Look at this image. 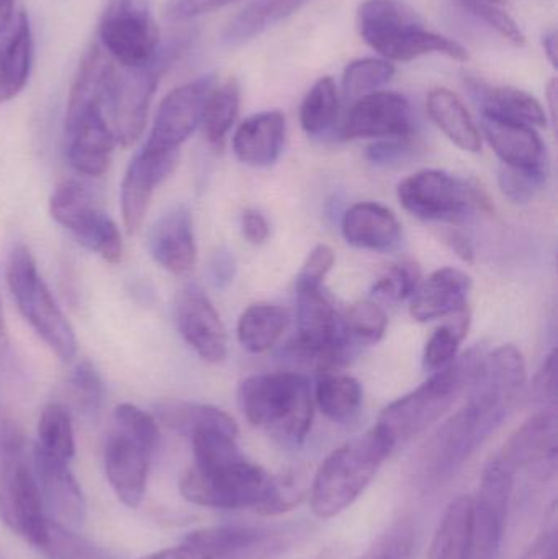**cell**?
I'll list each match as a JSON object with an SVG mask.
<instances>
[{
  "instance_id": "obj_1",
  "label": "cell",
  "mask_w": 558,
  "mask_h": 559,
  "mask_svg": "<svg viewBox=\"0 0 558 559\" xmlns=\"http://www.w3.org/2000/svg\"><path fill=\"white\" fill-rule=\"evenodd\" d=\"M526 384V370L511 355L485 357L467 403L452 414L423 447L416 478L425 489L444 485L500 426Z\"/></svg>"
},
{
  "instance_id": "obj_2",
  "label": "cell",
  "mask_w": 558,
  "mask_h": 559,
  "mask_svg": "<svg viewBox=\"0 0 558 559\" xmlns=\"http://www.w3.org/2000/svg\"><path fill=\"white\" fill-rule=\"evenodd\" d=\"M107 72V59L88 49L72 82L66 108V154L69 164L88 177L107 173L118 144L104 110Z\"/></svg>"
},
{
  "instance_id": "obj_3",
  "label": "cell",
  "mask_w": 558,
  "mask_h": 559,
  "mask_svg": "<svg viewBox=\"0 0 558 559\" xmlns=\"http://www.w3.org/2000/svg\"><path fill=\"white\" fill-rule=\"evenodd\" d=\"M485 357L487 354L480 347L458 355L422 386L385 407L376 424L379 432L393 449L422 436L471 390L484 368Z\"/></svg>"
},
{
  "instance_id": "obj_4",
  "label": "cell",
  "mask_w": 558,
  "mask_h": 559,
  "mask_svg": "<svg viewBox=\"0 0 558 559\" xmlns=\"http://www.w3.org/2000/svg\"><path fill=\"white\" fill-rule=\"evenodd\" d=\"M393 450L376 426L337 447L314 473L308 492L311 512L318 519H333L349 509Z\"/></svg>"
},
{
  "instance_id": "obj_5",
  "label": "cell",
  "mask_w": 558,
  "mask_h": 559,
  "mask_svg": "<svg viewBox=\"0 0 558 559\" xmlns=\"http://www.w3.org/2000/svg\"><path fill=\"white\" fill-rule=\"evenodd\" d=\"M246 419L285 442L300 443L310 432L313 400L307 378L290 371L254 374L239 386Z\"/></svg>"
},
{
  "instance_id": "obj_6",
  "label": "cell",
  "mask_w": 558,
  "mask_h": 559,
  "mask_svg": "<svg viewBox=\"0 0 558 559\" xmlns=\"http://www.w3.org/2000/svg\"><path fill=\"white\" fill-rule=\"evenodd\" d=\"M180 492L200 508L254 509L272 515L277 499V476H272L245 455L210 466H193L180 479Z\"/></svg>"
},
{
  "instance_id": "obj_7",
  "label": "cell",
  "mask_w": 558,
  "mask_h": 559,
  "mask_svg": "<svg viewBox=\"0 0 558 559\" xmlns=\"http://www.w3.org/2000/svg\"><path fill=\"white\" fill-rule=\"evenodd\" d=\"M357 28L366 45L390 62H409L426 55L462 62L468 59L461 43L426 29L395 0H364L357 12Z\"/></svg>"
},
{
  "instance_id": "obj_8",
  "label": "cell",
  "mask_w": 558,
  "mask_h": 559,
  "mask_svg": "<svg viewBox=\"0 0 558 559\" xmlns=\"http://www.w3.org/2000/svg\"><path fill=\"white\" fill-rule=\"evenodd\" d=\"M0 521L26 544L41 550L48 521L22 433L0 424Z\"/></svg>"
},
{
  "instance_id": "obj_9",
  "label": "cell",
  "mask_w": 558,
  "mask_h": 559,
  "mask_svg": "<svg viewBox=\"0 0 558 559\" xmlns=\"http://www.w3.org/2000/svg\"><path fill=\"white\" fill-rule=\"evenodd\" d=\"M5 278L16 308L33 331L59 360L72 361L78 354L74 329L39 275L35 258L26 246H16L10 252Z\"/></svg>"
},
{
  "instance_id": "obj_10",
  "label": "cell",
  "mask_w": 558,
  "mask_h": 559,
  "mask_svg": "<svg viewBox=\"0 0 558 559\" xmlns=\"http://www.w3.org/2000/svg\"><path fill=\"white\" fill-rule=\"evenodd\" d=\"M351 337L323 286H297V335L290 344L294 357L320 373L331 374L349 355Z\"/></svg>"
},
{
  "instance_id": "obj_11",
  "label": "cell",
  "mask_w": 558,
  "mask_h": 559,
  "mask_svg": "<svg viewBox=\"0 0 558 559\" xmlns=\"http://www.w3.org/2000/svg\"><path fill=\"white\" fill-rule=\"evenodd\" d=\"M102 51L124 69L154 64L161 55V32L143 0H111L98 25Z\"/></svg>"
},
{
  "instance_id": "obj_12",
  "label": "cell",
  "mask_w": 558,
  "mask_h": 559,
  "mask_svg": "<svg viewBox=\"0 0 558 559\" xmlns=\"http://www.w3.org/2000/svg\"><path fill=\"white\" fill-rule=\"evenodd\" d=\"M399 200L406 212L425 222L459 223L472 210L488 209L480 187L444 170H419L399 186Z\"/></svg>"
},
{
  "instance_id": "obj_13",
  "label": "cell",
  "mask_w": 558,
  "mask_h": 559,
  "mask_svg": "<svg viewBox=\"0 0 558 559\" xmlns=\"http://www.w3.org/2000/svg\"><path fill=\"white\" fill-rule=\"evenodd\" d=\"M167 59L141 69H124L111 61L104 91V110L117 143L128 147L143 134L151 102Z\"/></svg>"
},
{
  "instance_id": "obj_14",
  "label": "cell",
  "mask_w": 558,
  "mask_h": 559,
  "mask_svg": "<svg viewBox=\"0 0 558 559\" xmlns=\"http://www.w3.org/2000/svg\"><path fill=\"white\" fill-rule=\"evenodd\" d=\"M49 213L92 254L110 264L121 261L123 241L117 223L102 210L82 183L74 180L61 183L49 200Z\"/></svg>"
},
{
  "instance_id": "obj_15",
  "label": "cell",
  "mask_w": 558,
  "mask_h": 559,
  "mask_svg": "<svg viewBox=\"0 0 558 559\" xmlns=\"http://www.w3.org/2000/svg\"><path fill=\"white\" fill-rule=\"evenodd\" d=\"M514 473L498 456L482 473L477 498H472L467 559H498L507 527Z\"/></svg>"
},
{
  "instance_id": "obj_16",
  "label": "cell",
  "mask_w": 558,
  "mask_h": 559,
  "mask_svg": "<svg viewBox=\"0 0 558 559\" xmlns=\"http://www.w3.org/2000/svg\"><path fill=\"white\" fill-rule=\"evenodd\" d=\"M216 84V75L206 74L170 91L157 108L144 147L179 153L180 146L202 124L206 102Z\"/></svg>"
},
{
  "instance_id": "obj_17",
  "label": "cell",
  "mask_w": 558,
  "mask_h": 559,
  "mask_svg": "<svg viewBox=\"0 0 558 559\" xmlns=\"http://www.w3.org/2000/svg\"><path fill=\"white\" fill-rule=\"evenodd\" d=\"M177 329L183 341L202 360L219 364L228 354V338L222 318L209 296L195 283H189L177 293Z\"/></svg>"
},
{
  "instance_id": "obj_18",
  "label": "cell",
  "mask_w": 558,
  "mask_h": 559,
  "mask_svg": "<svg viewBox=\"0 0 558 559\" xmlns=\"http://www.w3.org/2000/svg\"><path fill=\"white\" fill-rule=\"evenodd\" d=\"M154 450L156 447L111 426L104 447L105 475L127 508L136 509L143 501Z\"/></svg>"
},
{
  "instance_id": "obj_19",
  "label": "cell",
  "mask_w": 558,
  "mask_h": 559,
  "mask_svg": "<svg viewBox=\"0 0 558 559\" xmlns=\"http://www.w3.org/2000/svg\"><path fill=\"white\" fill-rule=\"evenodd\" d=\"M412 134V105L396 92L364 95L351 108L343 127L344 140H395Z\"/></svg>"
},
{
  "instance_id": "obj_20",
  "label": "cell",
  "mask_w": 558,
  "mask_h": 559,
  "mask_svg": "<svg viewBox=\"0 0 558 559\" xmlns=\"http://www.w3.org/2000/svg\"><path fill=\"white\" fill-rule=\"evenodd\" d=\"M32 466L43 506L45 511L55 519L52 522L71 531L81 528L87 515V504H85L81 486L69 468V463L55 459L35 445Z\"/></svg>"
},
{
  "instance_id": "obj_21",
  "label": "cell",
  "mask_w": 558,
  "mask_h": 559,
  "mask_svg": "<svg viewBox=\"0 0 558 559\" xmlns=\"http://www.w3.org/2000/svg\"><path fill=\"white\" fill-rule=\"evenodd\" d=\"M177 163L179 153L143 147L128 164L121 182L120 202L124 228L130 235L140 231L154 190L173 174Z\"/></svg>"
},
{
  "instance_id": "obj_22",
  "label": "cell",
  "mask_w": 558,
  "mask_h": 559,
  "mask_svg": "<svg viewBox=\"0 0 558 559\" xmlns=\"http://www.w3.org/2000/svg\"><path fill=\"white\" fill-rule=\"evenodd\" d=\"M558 420L556 409H543L527 419L497 455L511 472L526 469L547 476L557 463Z\"/></svg>"
},
{
  "instance_id": "obj_23",
  "label": "cell",
  "mask_w": 558,
  "mask_h": 559,
  "mask_svg": "<svg viewBox=\"0 0 558 559\" xmlns=\"http://www.w3.org/2000/svg\"><path fill=\"white\" fill-rule=\"evenodd\" d=\"M147 248L151 258L164 271L177 277L189 275L197 262L195 235L189 209L179 205L164 213L151 228Z\"/></svg>"
},
{
  "instance_id": "obj_24",
  "label": "cell",
  "mask_w": 558,
  "mask_h": 559,
  "mask_svg": "<svg viewBox=\"0 0 558 559\" xmlns=\"http://www.w3.org/2000/svg\"><path fill=\"white\" fill-rule=\"evenodd\" d=\"M472 278L465 272L454 267L439 269L432 272L412 295L413 318L419 322L449 318L467 309Z\"/></svg>"
},
{
  "instance_id": "obj_25",
  "label": "cell",
  "mask_w": 558,
  "mask_h": 559,
  "mask_svg": "<svg viewBox=\"0 0 558 559\" xmlns=\"http://www.w3.org/2000/svg\"><path fill=\"white\" fill-rule=\"evenodd\" d=\"M347 245L372 252H392L402 245V225L392 210L380 203L351 206L341 223Z\"/></svg>"
},
{
  "instance_id": "obj_26",
  "label": "cell",
  "mask_w": 558,
  "mask_h": 559,
  "mask_svg": "<svg viewBox=\"0 0 558 559\" xmlns=\"http://www.w3.org/2000/svg\"><path fill=\"white\" fill-rule=\"evenodd\" d=\"M482 128L501 163L517 169L546 167V146L536 128L482 115Z\"/></svg>"
},
{
  "instance_id": "obj_27",
  "label": "cell",
  "mask_w": 558,
  "mask_h": 559,
  "mask_svg": "<svg viewBox=\"0 0 558 559\" xmlns=\"http://www.w3.org/2000/svg\"><path fill=\"white\" fill-rule=\"evenodd\" d=\"M285 143V115L261 111L246 118L233 136V151L242 164L265 167L281 157Z\"/></svg>"
},
{
  "instance_id": "obj_28",
  "label": "cell",
  "mask_w": 558,
  "mask_h": 559,
  "mask_svg": "<svg viewBox=\"0 0 558 559\" xmlns=\"http://www.w3.org/2000/svg\"><path fill=\"white\" fill-rule=\"evenodd\" d=\"M33 55L35 39L32 23L25 12H20L0 43V104L22 94L32 74Z\"/></svg>"
},
{
  "instance_id": "obj_29",
  "label": "cell",
  "mask_w": 558,
  "mask_h": 559,
  "mask_svg": "<svg viewBox=\"0 0 558 559\" xmlns=\"http://www.w3.org/2000/svg\"><path fill=\"white\" fill-rule=\"evenodd\" d=\"M467 85L480 104L482 115H491L533 128L547 127L546 110L526 91L508 85H490L477 78H468Z\"/></svg>"
},
{
  "instance_id": "obj_30",
  "label": "cell",
  "mask_w": 558,
  "mask_h": 559,
  "mask_svg": "<svg viewBox=\"0 0 558 559\" xmlns=\"http://www.w3.org/2000/svg\"><path fill=\"white\" fill-rule=\"evenodd\" d=\"M426 108L432 123L455 146L467 153H478L482 150L480 131L458 94L444 87L432 88L426 100Z\"/></svg>"
},
{
  "instance_id": "obj_31",
  "label": "cell",
  "mask_w": 558,
  "mask_h": 559,
  "mask_svg": "<svg viewBox=\"0 0 558 559\" xmlns=\"http://www.w3.org/2000/svg\"><path fill=\"white\" fill-rule=\"evenodd\" d=\"M311 0H252L241 12L236 13L222 33L228 46H241L272 26L290 19Z\"/></svg>"
},
{
  "instance_id": "obj_32",
  "label": "cell",
  "mask_w": 558,
  "mask_h": 559,
  "mask_svg": "<svg viewBox=\"0 0 558 559\" xmlns=\"http://www.w3.org/2000/svg\"><path fill=\"white\" fill-rule=\"evenodd\" d=\"M157 423H163L169 429L183 436L192 437L193 433L206 429L226 430L238 433L235 419L219 407L210 404L183 403V401H164L154 409Z\"/></svg>"
},
{
  "instance_id": "obj_33",
  "label": "cell",
  "mask_w": 558,
  "mask_h": 559,
  "mask_svg": "<svg viewBox=\"0 0 558 559\" xmlns=\"http://www.w3.org/2000/svg\"><path fill=\"white\" fill-rule=\"evenodd\" d=\"M287 312L275 305L258 302L245 309L236 328L239 344L251 354H262L281 341L287 328Z\"/></svg>"
},
{
  "instance_id": "obj_34",
  "label": "cell",
  "mask_w": 558,
  "mask_h": 559,
  "mask_svg": "<svg viewBox=\"0 0 558 559\" xmlns=\"http://www.w3.org/2000/svg\"><path fill=\"white\" fill-rule=\"evenodd\" d=\"M472 498L461 496L446 509L432 538L428 559H467L471 542Z\"/></svg>"
},
{
  "instance_id": "obj_35",
  "label": "cell",
  "mask_w": 558,
  "mask_h": 559,
  "mask_svg": "<svg viewBox=\"0 0 558 559\" xmlns=\"http://www.w3.org/2000/svg\"><path fill=\"white\" fill-rule=\"evenodd\" d=\"M318 409L337 424L353 420L363 404V386L349 374H324L314 390Z\"/></svg>"
},
{
  "instance_id": "obj_36",
  "label": "cell",
  "mask_w": 558,
  "mask_h": 559,
  "mask_svg": "<svg viewBox=\"0 0 558 559\" xmlns=\"http://www.w3.org/2000/svg\"><path fill=\"white\" fill-rule=\"evenodd\" d=\"M241 88L236 79H228L223 84H216L206 102L202 127L206 141L213 146H219L228 136L239 114Z\"/></svg>"
},
{
  "instance_id": "obj_37",
  "label": "cell",
  "mask_w": 558,
  "mask_h": 559,
  "mask_svg": "<svg viewBox=\"0 0 558 559\" xmlns=\"http://www.w3.org/2000/svg\"><path fill=\"white\" fill-rule=\"evenodd\" d=\"M340 111V92L330 75L318 79L300 105V124L305 133L320 136L333 128Z\"/></svg>"
},
{
  "instance_id": "obj_38",
  "label": "cell",
  "mask_w": 558,
  "mask_h": 559,
  "mask_svg": "<svg viewBox=\"0 0 558 559\" xmlns=\"http://www.w3.org/2000/svg\"><path fill=\"white\" fill-rule=\"evenodd\" d=\"M36 447L55 459L71 463L75 455L74 427L68 407L59 403L45 406L39 414Z\"/></svg>"
},
{
  "instance_id": "obj_39",
  "label": "cell",
  "mask_w": 558,
  "mask_h": 559,
  "mask_svg": "<svg viewBox=\"0 0 558 559\" xmlns=\"http://www.w3.org/2000/svg\"><path fill=\"white\" fill-rule=\"evenodd\" d=\"M262 534L258 528L241 527V525H218V527L200 528L190 532L183 540L199 547L212 559H226L241 554L246 548L261 540Z\"/></svg>"
},
{
  "instance_id": "obj_40",
  "label": "cell",
  "mask_w": 558,
  "mask_h": 559,
  "mask_svg": "<svg viewBox=\"0 0 558 559\" xmlns=\"http://www.w3.org/2000/svg\"><path fill=\"white\" fill-rule=\"evenodd\" d=\"M451 324L442 325L429 337L423 354V365L426 370L439 371L448 367L459 355V347L467 335L471 316L467 309L452 316Z\"/></svg>"
},
{
  "instance_id": "obj_41",
  "label": "cell",
  "mask_w": 558,
  "mask_h": 559,
  "mask_svg": "<svg viewBox=\"0 0 558 559\" xmlns=\"http://www.w3.org/2000/svg\"><path fill=\"white\" fill-rule=\"evenodd\" d=\"M395 72V64L383 58L354 59L343 72L344 95L360 98L372 94L392 81Z\"/></svg>"
},
{
  "instance_id": "obj_42",
  "label": "cell",
  "mask_w": 558,
  "mask_h": 559,
  "mask_svg": "<svg viewBox=\"0 0 558 559\" xmlns=\"http://www.w3.org/2000/svg\"><path fill=\"white\" fill-rule=\"evenodd\" d=\"M39 551L48 559H118L104 547L52 521H48V537Z\"/></svg>"
},
{
  "instance_id": "obj_43",
  "label": "cell",
  "mask_w": 558,
  "mask_h": 559,
  "mask_svg": "<svg viewBox=\"0 0 558 559\" xmlns=\"http://www.w3.org/2000/svg\"><path fill=\"white\" fill-rule=\"evenodd\" d=\"M344 325L349 337L357 338L363 344H377L385 335L389 318L379 305L366 299L351 306L344 318Z\"/></svg>"
},
{
  "instance_id": "obj_44",
  "label": "cell",
  "mask_w": 558,
  "mask_h": 559,
  "mask_svg": "<svg viewBox=\"0 0 558 559\" xmlns=\"http://www.w3.org/2000/svg\"><path fill=\"white\" fill-rule=\"evenodd\" d=\"M419 282H422V271L418 265L413 261H402L380 275L372 292L385 301H405L406 298H412Z\"/></svg>"
},
{
  "instance_id": "obj_45",
  "label": "cell",
  "mask_w": 558,
  "mask_h": 559,
  "mask_svg": "<svg viewBox=\"0 0 558 559\" xmlns=\"http://www.w3.org/2000/svg\"><path fill=\"white\" fill-rule=\"evenodd\" d=\"M69 388L79 409L85 414H97L104 403L105 388L100 374L91 361L82 360L72 368Z\"/></svg>"
},
{
  "instance_id": "obj_46",
  "label": "cell",
  "mask_w": 558,
  "mask_h": 559,
  "mask_svg": "<svg viewBox=\"0 0 558 559\" xmlns=\"http://www.w3.org/2000/svg\"><path fill=\"white\" fill-rule=\"evenodd\" d=\"M547 180V166L536 169H517L504 166L500 170L501 192L513 203H527L543 190Z\"/></svg>"
},
{
  "instance_id": "obj_47",
  "label": "cell",
  "mask_w": 558,
  "mask_h": 559,
  "mask_svg": "<svg viewBox=\"0 0 558 559\" xmlns=\"http://www.w3.org/2000/svg\"><path fill=\"white\" fill-rule=\"evenodd\" d=\"M462 5H464L468 13L487 23L498 35L503 36L511 45L520 46V48L526 45V36H524L520 25L507 12L498 9V5H495V3L480 2V0H464Z\"/></svg>"
},
{
  "instance_id": "obj_48",
  "label": "cell",
  "mask_w": 558,
  "mask_h": 559,
  "mask_svg": "<svg viewBox=\"0 0 558 559\" xmlns=\"http://www.w3.org/2000/svg\"><path fill=\"white\" fill-rule=\"evenodd\" d=\"M412 545V527L408 524H399L382 535L359 559H408Z\"/></svg>"
},
{
  "instance_id": "obj_49",
  "label": "cell",
  "mask_w": 558,
  "mask_h": 559,
  "mask_svg": "<svg viewBox=\"0 0 558 559\" xmlns=\"http://www.w3.org/2000/svg\"><path fill=\"white\" fill-rule=\"evenodd\" d=\"M334 251L327 245H318L313 251L308 254L300 274L297 275V285L295 286H323L324 278L333 269Z\"/></svg>"
},
{
  "instance_id": "obj_50",
  "label": "cell",
  "mask_w": 558,
  "mask_h": 559,
  "mask_svg": "<svg viewBox=\"0 0 558 559\" xmlns=\"http://www.w3.org/2000/svg\"><path fill=\"white\" fill-rule=\"evenodd\" d=\"M239 0H169L166 5L167 19L173 22H189L225 9Z\"/></svg>"
},
{
  "instance_id": "obj_51",
  "label": "cell",
  "mask_w": 558,
  "mask_h": 559,
  "mask_svg": "<svg viewBox=\"0 0 558 559\" xmlns=\"http://www.w3.org/2000/svg\"><path fill=\"white\" fill-rule=\"evenodd\" d=\"M533 396L536 403L546 409H556L557 403V350L547 355L546 361L536 373L533 383Z\"/></svg>"
},
{
  "instance_id": "obj_52",
  "label": "cell",
  "mask_w": 558,
  "mask_h": 559,
  "mask_svg": "<svg viewBox=\"0 0 558 559\" xmlns=\"http://www.w3.org/2000/svg\"><path fill=\"white\" fill-rule=\"evenodd\" d=\"M409 151V138H395V140H380L369 147V159L372 163H392L400 159Z\"/></svg>"
},
{
  "instance_id": "obj_53",
  "label": "cell",
  "mask_w": 558,
  "mask_h": 559,
  "mask_svg": "<svg viewBox=\"0 0 558 559\" xmlns=\"http://www.w3.org/2000/svg\"><path fill=\"white\" fill-rule=\"evenodd\" d=\"M242 235L251 245H264L269 239V235H271L268 219L264 218L262 213L256 212V210H246L242 213Z\"/></svg>"
},
{
  "instance_id": "obj_54",
  "label": "cell",
  "mask_w": 558,
  "mask_h": 559,
  "mask_svg": "<svg viewBox=\"0 0 558 559\" xmlns=\"http://www.w3.org/2000/svg\"><path fill=\"white\" fill-rule=\"evenodd\" d=\"M236 264L235 259L229 252L219 251L216 252L213 258L212 264H210V274H212L213 282L218 288H225L235 278Z\"/></svg>"
},
{
  "instance_id": "obj_55",
  "label": "cell",
  "mask_w": 558,
  "mask_h": 559,
  "mask_svg": "<svg viewBox=\"0 0 558 559\" xmlns=\"http://www.w3.org/2000/svg\"><path fill=\"white\" fill-rule=\"evenodd\" d=\"M442 239H444L446 245L454 251V254H458L459 259L467 262V264H472L475 259V249L472 246L471 239L464 235V233L458 231V229H448L442 235Z\"/></svg>"
},
{
  "instance_id": "obj_56",
  "label": "cell",
  "mask_w": 558,
  "mask_h": 559,
  "mask_svg": "<svg viewBox=\"0 0 558 559\" xmlns=\"http://www.w3.org/2000/svg\"><path fill=\"white\" fill-rule=\"evenodd\" d=\"M143 559H212L205 551L200 550L190 542L182 540L177 547L166 548V550L156 551V554L147 555Z\"/></svg>"
},
{
  "instance_id": "obj_57",
  "label": "cell",
  "mask_w": 558,
  "mask_h": 559,
  "mask_svg": "<svg viewBox=\"0 0 558 559\" xmlns=\"http://www.w3.org/2000/svg\"><path fill=\"white\" fill-rule=\"evenodd\" d=\"M520 559H556V534L546 532L541 535Z\"/></svg>"
},
{
  "instance_id": "obj_58",
  "label": "cell",
  "mask_w": 558,
  "mask_h": 559,
  "mask_svg": "<svg viewBox=\"0 0 558 559\" xmlns=\"http://www.w3.org/2000/svg\"><path fill=\"white\" fill-rule=\"evenodd\" d=\"M15 0H0V35L9 28L15 19Z\"/></svg>"
},
{
  "instance_id": "obj_59",
  "label": "cell",
  "mask_w": 558,
  "mask_h": 559,
  "mask_svg": "<svg viewBox=\"0 0 558 559\" xmlns=\"http://www.w3.org/2000/svg\"><path fill=\"white\" fill-rule=\"evenodd\" d=\"M543 48L544 52H546V58L549 59L550 64L554 68H557V33L556 29H550L549 33H546L543 38Z\"/></svg>"
},
{
  "instance_id": "obj_60",
  "label": "cell",
  "mask_w": 558,
  "mask_h": 559,
  "mask_svg": "<svg viewBox=\"0 0 558 559\" xmlns=\"http://www.w3.org/2000/svg\"><path fill=\"white\" fill-rule=\"evenodd\" d=\"M9 331H7L5 318H3L2 301H0V364L9 354Z\"/></svg>"
},
{
  "instance_id": "obj_61",
  "label": "cell",
  "mask_w": 558,
  "mask_h": 559,
  "mask_svg": "<svg viewBox=\"0 0 558 559\" xmlns=\"http://www.w3.org/2000/svg\"><path fill=\"white\" fill-rule=\"evenodd\" d=\"M556 100H557V81L553 79L549 82V87H547V104L550 107V115H553V120H556Z\"/></svg>"
},
{
  "instance_id": "obj_62",
  "label": "cell",
  "mask_w": 558,
  "mask_h": 559,
  "mask_svg": "<svg viewBox=\"0 0 558 559\" xmlns=\"http://www.w3.org/2000/svg\"><path fill=\"white\" fill-rule=\"evenodd\" d=\"M480 2L495 3V5H501V3L507 2V0H480Z\"/></svg>"
}]
</instances>
